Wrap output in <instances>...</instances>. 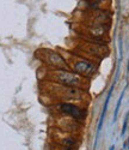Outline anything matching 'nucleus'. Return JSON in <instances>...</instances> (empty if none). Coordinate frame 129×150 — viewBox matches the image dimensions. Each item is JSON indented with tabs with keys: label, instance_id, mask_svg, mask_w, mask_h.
<instances>
[{
	"label": "nucleus",
	"instance_id": "4",
	"mask_svg": "<svg viewBox=\"0 0 129 150\" xmlns=\"http://www.w3.org/2000/svg\"><path fill=\"white\" fill-rule=\"evenodd\" d=\"M96 66L88 60H76L73 65V72L80 74L81 77L90 78L95 74Z\"/></svg>",
	"mask_w": 129,
	"mask_h": 150
},
{
	"label": "nucleus",
	"instance_id": "5",
	"mask_svg": "<svg viewBox=\"0 0 129 150\" xmlns=\"http://www.w3.org/2000/svg\"><path fill=\"white\" fill-rule=\"evenodd\" d=\"M88 33L91 34L93 37H102L103 35H105L107 28L103 25V24H95L93 27H91L88 29Z\"/></svg>",
	"mask_w": 129,
	"mask_h": 150
},
{
	"label": "nucleus",
	"instance_id": "7",
	"mask_svg": "<svg viewBox=\"0 0 129 150\" xmlns=\"http://www.w3.org/2000/svg\"><path fill=\"white\" fill-rule=\"evenodd\" d=\"M62 144L66 148H72L75 144V139L73 138V137H66V138L62 141Z\"/></svg>",
	"mask_w": 129,
	"mask_h": 150
},
{
	"label": "nucleus",
	"instance_id": "3",
	"mask_svg": "<svg viewBox=\"0 0 129 150\" xmlns=\"http://www.w3.org/2000/svg\"><path fill=\"white\" fill-rule=\"evenodd\" d=\"M42 53H43V60L46 62H48L50 66L56 67V70H67L68 69L67 62L64 61V59L60 54H57L56 52L46 49V51H43Z\"/></svg>",
	"mask_w": 129,
	"mask_h": 150
},
{
	"label": "nucleus",
	"instance_id": "6",
	"mask_svg": "<svg viewBox=\"0 0 129 150\" xmlns=\"http://www.w3.org/2000/svg\"><path fill=\"white\" fill-rule=\"evenodd\" d=\"M123 96H124V90L122 91L120 98H118V101H117V105H116V109H115V113H114V121H116V119H117V114H118V110H120V107H121V102H122V100H123Z\"/></svg>",
	"mask_w": 129,
	"mask_h": 150
},
{
	"label": "nucleus",
	"instance_id": "2",
	"mask_svg": "<svg viewBox=\"0 0 129 150\" xmlns=\"http://www.w3.org/2000/svg\"><path fill=\"white\" fill-rule=\"evenodd\" d=\"M57 110L63 115H68L76 120H83L86 117V110L69 102H60L56 105Z\"/></svg>",
	"mask_w": 129,
	"mask_h": 150
},
{
	"label": "nucleus",
	"instance_id": "10",
	"mask_svg": "<svg viewBox=\"0 0 129 150\" xmlns=\"http://www.w3.org/2000/svg\"><path fill=\"white\" fill-rule=\"evenodd\" d=\"M128 143H129V141H128ZM128 149H129V146H128Z\"/></svg>",
	"mask_w": 129,
	"mask_h": 150
},
{
	"label": "nucleus",
	"instance_id": "9",
	"mask_svg": "<svg viewBox=\"0 0 129 150\" xmlns=\"http://www.w3.org/2000/svg\"><path fill=\"white\" fill-rule=\"evenodd\" d=\"M109 150H115V145H111V146H110V149H109Z\"/></svg>",
	"mask_w": 129,
	"mask_h": 150
},
{
	"label": "nucleus",
	"instance_id": "8",
	"mask_svg": "<svg viewBox=\"0 0 129 150\" xmlns=\"http://www.w3.org/2000/svg\"><path fill=\"white\" fill-rule=\"evenodd\" d=\"M128 120H129V113L125 115L124 118V121H123V126H122V131H121V137L124 136L125 131H127V126H128Z\"/></svg>",
	"mask_w": 129,
	"mask_h": 150
},
{
	"label": "nucleus",
	"instance_id": "1",
	"mask_svg": "<svg viewBox=\"0 0 129 150\" xmlns=\"http://www.w3.org/2000/svg\"><path fill=\"white\" fill-rule=\"evenodd\" d=\"M51 76L54 77L56 82L64 86H72V88H83L84 86V78L80 74L75 72H69L67 70H54L51 72Z\"/></svg>",
	"mask_w": 129,
	"mask_h": 150
}]
</instances>
